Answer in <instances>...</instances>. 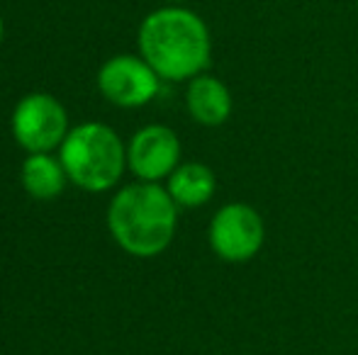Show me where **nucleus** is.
Here are the masks:
<instances>
[{"mask_svg": "<svg viewBox=\"0 0 358 355\" xmlns=\"http://www.w3.org/2000/svg\"><path fill=\"white\" fill-rule=\"evenodd\" d=\"M115 241L137 258H151L171 246L178 227V204L159 183L124 185L108 209Z\"/></svg>", "mask_w": 358, "mask_h": 355, "instance_id": "2", "label": "nucleus"}, {"mask_svg": "<svg viewBox=\"0 0 358 355\" xmlns=\"http://www.w3.org/2000/svg\"><path fill=\"white\" fill-rule=\"evenodd\" d=\"M139 52L161 81H190L210 66L213 37L200 15L180 5H169L144 17Z\"/></svg>", "mask_w": 358, "mask_h": 355, "instance_id": "1", "label": "nucleus"}, {"mask_svg": "<svg viewBox=\"0 0 358 355\" xmlns=\"http://www.w3.org/2000/svg\"><path fill=\"white\" fill-rule=\"evenodd\" d=\"M15 142L29 153H52L69 134L64 105L47 93H32L17 103L13 112Z\"/></svg>", "mask_w": 358, "mask_h": 355, "instance_id": "5", "label": "nucleus"}, {"mask_svg": "<svg viewBox=\"0 0 358 355\" xmlns=\"http://www.w3.org/2000/svg\"><path fill=\"white\" fill-rule=\"evenodd\" d=\"M66 168L62 158L52 153H29L22 163V185L29 197L34 199H54L64 192L66 185Z\"/></svg>", "mask_w": 358, "mask_h": 355, "instance_id": "10", "label": "nucleus"}, {"mask_svg": "<svg viewBox=\"0 0 358 355\" xmlns=\"http://www.w3.org/2000/svg\"><path fill=\"white\" fill-rule=\"evenodd\" d=\"M98 88L117 107H142L159 95L161 76L142 56L120 54L103 63L98 73Z\"/></svg>", "mask_w": 358, "mask_h": 355, "instance_id": "6", "label": "nucleus"}, {"mask_svg": "<svg viewBox=\"0 0 358 355\" xmlns=\"http://www.w3.org/2000/svg\"><path fill=\"white\" fill-rule=\"evenodd\" d=\"M0 42H3V17H0Z\"/></svg>", "mask_w": 358, "mask_h": 355, "instance_id": "11", "label": "nucleus"}, {"mask_svg": "<svg viewBox=\"0 0 358 355\" xmlns=\"http://www.w3.org/2000/svg\"><path fill=\"white\" fill-rule=\"evenodd\" d=\"M185 107L190 117L203 127H220L231 117V93L217 76L200 73L190 78L188 90H185Z\"/></svg>", "mask_w": 358, "mask_h": 355, "instance_id": "8", "label": "nucleus"}, {"mask_svg": "<svg viewBox=\"0 0 358 355\" xmlns=\"http://www.w3.org/2000/svg\"><path fill=\"white\" fill-rule=\"evenodd\" d=\"M166 180H169L166 190H169V195L173 197V202L185 209L203 207V204H208L217 192V178H215L213 168L200 161L180 163Z\"/></svg>", "mask_w": 358, "mask_h": 355, "instance_id": "9", "label": "nucleus"}, {"mask_svg": "<svg viewBox=\"0 0 358 355\" xmlns=\"http://www.w3.org/2000/svg\"><path fill=\"white\" fill-rule=\"evenodd\" d=\"M180 166V139L171 127L149 124L127 144V168L144 183H159Z\"/></svg>", "mask_w": 358, "mask_h": 355, "instance_id": "7", "label": "nucleus"}, {"mask_svg": "<svg viewBox=\"0 0 358 355\" xmlns=\"http://www.w3.org/2000/svg\"><path fill=\"white\" fill-rule=\"evenodd\" d=\"M169 3H185V0H169Z\"/></svg>", "mask_w": 358, "mask_h": 355, "instance_id": "12", "label": "nucleus"}, {"mask_svg": "<svg viewBox=\"0 0 358 355\" xmlns=\"http://www.w3.org/2000/svg\"><path fill=\"white\" fill-rule=\"evenodd\" d=\"M59 158L73 185L88 192H105L120 183L127 168V146L108 124L83 122L69 129Z\"/></svg>", "mask_w": 358, "mask_h": 355, "instance_id": "3", "label": "nucleus"}, {"mask_svg": "<svg viewBox=\"0 0 358 355\" xmlns=\"http://www.w3.org/2000/svg\"><path fill=\"white\" fill-rule=\"evenodd\" d=\"M210 248L224 263H249L266 241V224L259 209L246 202H227L215 212L208 229Z\"/></svg>", "mask_w": 358, "mask_h": 355, "instance_id": "4", "label": "nucleus"}]
</instances>
